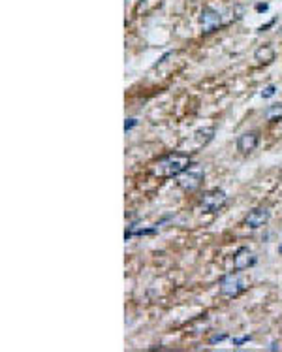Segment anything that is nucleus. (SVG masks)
<instances>
[{"label": "nucleus", "instance_id": "39448f33", "mask_svg": "<svg viewBox=\"0 0 282 352\" xmlns=\"http://www.w3.org/2000/svg\"><path fill=\"white\" fill-rule=\"evenodd\" d=\"M271 221V207L269 206H256L252 207L247 215H245V219H243V224L250 230H258V228H263L267 222Z\"/></svg>", "mask_w": 282, "mask_h": 352}, {"label": "nucleus", "instance_id": "1a4fd4ad", "mask_svg": "<svg viewBox=\"0 0 282 352\" xmlns=\"http://www.w3.org/2000/svg\"><path fill=\"white\" fill-rule=\"evenodd\" d=\"M275 57H276V51L271 43H263V45H260L254 51V61L258 64H271V62L275 61Z\"/></svg>", "mask_w": 282, "mask_h": 352}, {"label": "nucleus", "instance_id": "f8f14e48", "mask_svg": "<svg viewBox=\"0 0 282 352\" xmlns=\"http://www.w3.org/2000/svg\"><path fill=\"white\" fill-rule=\"evenodd\" d=\"M276 94V85L275 83H269L267 87L262 90V98L263 100H267V98H273Z\"/></svg>", "mask_w": 282, "mask_h": 352}, {"label": "nucleus", "instance_id": "9d476101", "mask_svg": "<svg viewBox=\"0 0 282 352\" xmlns=\"http://www.w3.org/2000/svg\"><path fill=\"white\" fill-rule=\"evenodd\" d=\"M214 126H205V128H200V130L194 132L192 139L196 141V149H201V147H205L211 139L214 138Z\"/></svg>", "mask_w": 282, "mask_h": 352}, {"label": "nucleus", "instance_id": "7ed1b4c3", "mask_svg": "<svg viewBox=\"0 0 282 352\" xmlns=\"http://www.w3.org/2000/svg\"><path fill=\"white\" fill-rule=\"evenodd\" d=\"M203 181H205V170H203V166L192 162V166L177 177V186H179L183 192H196L203 185Z\"/></svg>", "mask_w": 282, "mask_h": 352}, {"label": "nucleus", "instance_id": "6ab92c4d", "mask_svg": "<svg viewBox=\"0 0 282 352\" xmlns=\"http://www.w3.org/2000/svg\"><path fill=\"white\" fill-rule=\"evenodd\" d=\"M278 253H280V255H282V245H280V247H278Z\"/></svg>", "mask_w": 282, "mask_h": 352}, {"label": "nucleus", "instance_id": "f03ea898", "mask_svg": "<svg viewBox=\"0 0 282 352\" xmlns=\"http://www.w3.org/2000/svg\"><path fill=\"white\" fill-rule=\"evenodd\" d=\"M228 202H230V196H228V192L224 188H218V186L216 188H209V190H205V192L201 194L200 209L201 213L214 215L218 213V211H222L228 206Z\"/></svg>", "mask_w": 282, "mask_h": 352}, {"label": "nucleus", "instance_id": "6e6552de", "mask_svg": "<svg viewBox=\"0 0 282 352\" xmlns=\"http://www.w3.org/2000/svg\"><path fill=\"white\" fill-rule=\"evenodd\" d=\"M260 145V132L258 130H250L241 134L237 141H235V147L241 155H248V153L256 151V147Z\"/></svg>", "mask_w": 282, "mask_h": 352}, {"label": "nucleus", "instance_id": "a211bd4d", "mask_svg": "<svg viewBox=\"0 0 282 352\" xmlns=\"http://www.w3.org/2000/svg\"><path fill=\"white\" fill-rule=\"evenodd\" d=\"M276 348H278V343H276V341H273V343H271V346H269V350H276Z\"/></svg>", "mask_w": 282, "mask_h": 352}, {"label": "nucleus", "instance_id": "20e7f679", "mask_svg": "<svg viewBox=\"0 0 282 352\" xmlns=\"http://www.w3.org/2000/svg\"><path fill=\"white\" fill-rule=\"evenodd\" d=\"M247 290V283L243 281V277L239 275V271L234 269L232 273H228L220 279V294L226 297H237L241 296Z\"/></svg>", "mask_w": 282, "mask_h": 352}, {"label": "nucleus", "instance_id": "0eeeda50", "mask_svg": "<svg viewBox=\"0 0 282 352\" xmlns=\"http://www.w3.org/2000/svg\"><path fill=\"white\" fill-rule=\"evenodd\" d=\"M258 264V256L254 255V250L248 247H239L234 253V269L243 271V269L254 268Z\"/></svg>", "mask_w": 282, "mask_h": 352}, {"label": "nucleus", "instance_id": "ddd939ff", "mask_svg": "<svg viewBox=\"0 0 282 352\" xmlns=\"http://www.w3.org/2000/svg\"><path fill=\"white\" fill-rule=\"evenodd\" d=\"M248 341H252V335H243V337L232 339V343H234V346H243L245 343H248Z\"/></svg>", "mask_w": 282, "mask_h": 352}, {"label": "nucleus", "instance_id": "2eb2a0df", "mask_svg": "<svg viewBox=\"0 0 282 352\" xmlns=\"http://www.w3.org/2000/svg\"><path fill=\"white\" fill-rule=\"evenodd\" d=\"M138 124V119H134V117H130V119H126V123H124V132H128V130H132L134 126Z\"/></svg>", "mask_w": 282, "mask_h": 352}, {"label": "nucleus", "instance_id": "dca6fc26", "mask_svg": "<svg viewBox=\"0 0 282 352\" xmlns=\"http://www.w3.org/2000/svg\"><path fill=\"white\" fill-rule=\"evenodd\" d=\"M267 10H269L267 2H260V4H256V12H258V14H262V12H267Z\"/></svg>", "mask_w": 282, "mask_h": 352}, {"label": "nucleus", "instance_id": "4468645a", "mask_svg": "<svg viewBox=\"0 0 282 352\" xmlns=\"http://www.w3.org/2000/svg\"><path fill=\"white\" fill-rule=\"evenodd\" d=\"M226 339H228V333H216V335H213V337L209 339V343L214 345V343H220V341H226Z\"/></svg>", "mask_w": 282, "mask_h": 352}, {"label": "nucleus", "instance_id": "f3484780", "mask_svg": "<svg viewBox=\"0 0 282 352\" xmlns=\"http://www.w3.org/2000/svg\"><path fill=\"white\" fill-rule=\"evenodd\" d=\"M275 23H276V19H271V21H269V23H267V25H262V27L258 28V32H265V30H267L269 27H273Z\"/></svg>", "mask_w": 282, "mask_h": 352}, {"label": "nucleus", "instance_id": "9b49d317", "mask_svg": "<svg viewBox=\"0 0 282 352\" xmlns=\"http://www.w3.org/2000/svg\"><path fill=\"white\" fill-rule=\"evenodd\" d=\"M263 119L267 123H280L282 121V102H275L263 110Z\"/></svg>", "mask_w": 282, "mask_h": 352}, {"label": "nucleus", "instance_id": "f257e3e1", "mask_svg": "<svg viewBox=\"0 0 282 352\" xmlns=\"http://www.w3.org/2000/svg\"><path fill=\"white\" fill-rule=\"evenodd\" d=\"M192 166V157L188 153H170L151 166V173L162 179H177L181 173Z\"/></svg>", "mask_w": 282, "mask_h": 352}, {"label": "nucleus", "instance_id": "423d86ee", "mask_svg": "<svg viewBox=\"0 0 282 352\" xmlns=\"http://www.w3.org/2000/svg\"><path fill=\"white\" fill-rule=\"evenodd\" d=\"M200 25L203 34H213L222 27V14L211 6H203L200 12Z\"/></svg>", "mask_w": 282, "mask_h": 352}]
</instances>
